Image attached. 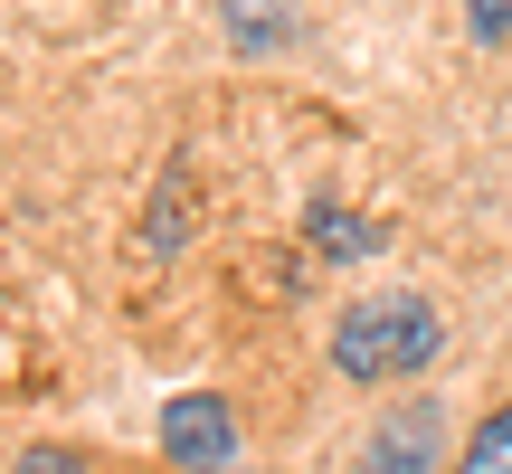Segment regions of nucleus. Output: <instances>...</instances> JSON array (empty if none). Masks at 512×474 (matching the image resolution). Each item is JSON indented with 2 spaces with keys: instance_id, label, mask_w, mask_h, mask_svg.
Returning <instances> with one entry per match:
<instances>
[{
  "instance_id": "obj_1",
  "label": "nucleus",
  "mask_w": 512,
  "mask_h": 474,
  "mask_svg": "<svg viewBox=\"0 0 512 474\" xmlns=\"http://www.w3.org/2000/svg\"><path fill=\"white\" fill-rule=\"evenodd\" d=\"M446 351V323L427 294H361V304L332 323V370L342 380H408Z\"/></svg>"
},
{
  "instance_id": "obj_2",
  "label": "nucleus",
  "mask_w": 512,
  "mask_h": 474,
  "mask_svg": "<svg viewBox=\"0 0 512 474\" xmlns=\"http://www.w3.org/2000/svg\"><path fill=\"white\" fill-rule=\"evenodd\" d=\"M162 446H171V465H190V474H228L238 465V418H228V399H209V389L171 399L162 408Z\"/></svg>"
},
{
  "instance_id": "obj_3",
  "label": "nucleus",
  "mask_w": 512,
  "mask_h": 474,
  "mask_svg": "<svg viewBox=\"0 0 512 474\" xmlns=\"http://www.w3.org/2000/svg\"><path fill=\"white\" fill-rule=\"evenodd\" d=\"M437 446H446L437 399H408V408H389V418L361 437V474H427V465H437Z\"/></svg>"
},
{
  "instance_id": "obj_4",
  "label": "nucleus",
  "mask_w": 512,
  "mask_h": 474,
  "mask_svg": "<svg viewBox=\"0 0 512 474\" xmlns=\"http://www.w3.org/2000/svg\"><path fill=\"white\" fill-rule=\"evenodd\" d=\"M456 474H512V408H494V418L475 427V446L456 456Z\"/></svg>"
},
{
  "instance_id": "obj_5",
  "label": "nucleus",
  "mask_w": 512,
  "mask_h": 474,
  "mask_svg": "<svg viewBox=\"0 0 512 474\" xmlns=\"http://www.w3.org/2000/svg\"><path fill=\"white\" fill-rule=\"evenodd\" d=\"M228 29H238V48H266V38H285V10L275 0H228Z\"/></svg>"
},
{
  "instance_id": "obj_6",
  "label": "nucleus",
  "mask_w": 512,
  "mask_h": 474,
  "mask_svg": "<svg viewBox=\"0 0 512 474\" xmlns=\"http://www.w3.org/2000/svg\"><path fill=\"white\" fill-rule=\"evenodd\" d=\"M465 29L494 48V38H512V0H465Z\"/></svg>"
},
{
  "instance_id": "obj_7",
  "label": "nucleus",
  "mask_w": 512,
  "mask_h": 474,
  "mask_svg": "<svg viewBox=\"0 0 512 474\" xmlns=\"http://www.w3.org/2000/svg\"><path fill=\"white\" fill-rule=\"evenodd\" d=\"M10 474H86V465H76V456H67V446H38V456H19Z\"/></svg>"
}]
</instances>
